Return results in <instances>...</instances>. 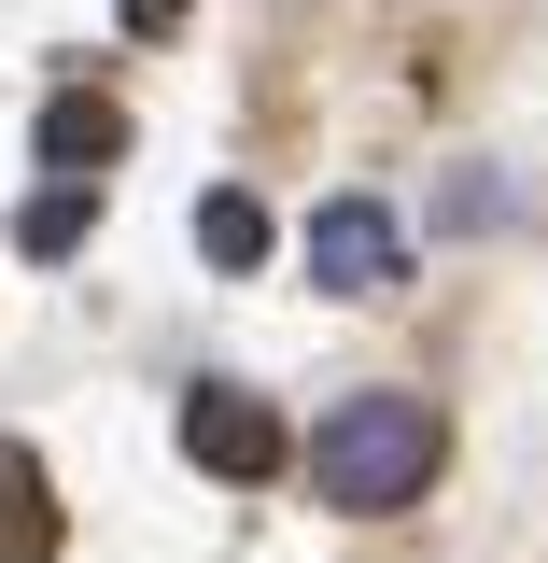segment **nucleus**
<instances>
[{
  "instance_id": "f257e3e1",
  "label": "nucleus",
  "mask_w": 548,
  "mask_h": 563,
  "mask_svg": "<svg viewBox=\"0 0 548 563\" xmlns=\"http://www.w3.org/2000/svg\"><path fill=\"white\" fill-rule=\"evenodd\" d=\"M436 465H450V422L422 409V395H351V409L310 437V493H324V507H351V521L422 507V493H436Z\"/></svg>"
},
{
  "instance_id": "f03ea898",
  "label": "nucleus",
  "mask_w": 548,
  "mask_h": 563,
  "mask_svg": "<svg viewBox=\"0 0 548 563\" xmlns=\"http://www.w3.org/2000/svg\"><path fill=\"white\" fill-rule=\"evenodd\" d=\"M183 451H198L211 479H281V451H295V437H281V409H268V395H239V380H198V395H183Z\"/></svg>"
},
{
  "instance_id": "20e7f679",
  "label": "nucleus",
  "mask_w": 548,
  "mask_h": 563,
  "mask_svg": "<svg viewBox=\"0 0 548 563\" xmlns=\"http://www.w3.org/2000/svg\"><path fill=\"white\" fill-rule=\"evenodd\" d=\"M29 155H43V169H85V184H99V169L127 155V113H113L99 85H57V99H43V128H29Z\"/></svg>"
},
{
  "instance_id": "7ed1b4c3",
  "label": "nucleus",
  "mask_w": 548,
  "mask_h": 563,
  "mask_svg": "<svg viewBox=\"0 0 548 563\" xmlns=\"http://www.w3.org/2000/svg\"><path fill=\"white\" fill-rule=\"evenodd\" d=\"M394 254H409V240H394V211H380V198H324V211H310V282L380 296V282H394Z\"/></svg>"
},
{
  "instance_id": "6e6552de",
  "label": "nucleus",
  "mask_w": 548,
  "mask_h": 563,
  "mask_svg": "<svg viewBox=\"0 0 548 563\" xmlns=\"http://www.w3.org/2000/svg\"><path fill=\"white\" fill-rule=\"evenodd\" d=\"M183 14H198V0H127V29H183Z\"/></svg>"
},
{
  "instance_id": "39448f33",
  "label": "nucleus",
  "mask_w": 548,
  "mask_h": 563,
  "mask_svg": "<svg viewBox=\"0 0 548 563\" xmlns=\"http://www.w3.org/2000/svg\"><path fill=\"white\" fill-rule=\"evenodd\" d=\"M70 550V507H57V479L0 437V563H57Z\"/></svg>"
},
{
  "instance_id": "423d86ee",
  "label": "nucleus",
  "mask_w": 548,
  "mask_h": 563,
  "mask_svg": "<svg viewBox=\"0 0 548 563\" xmlns=\"http://www.w3.org/2000/svg\"><path fill=\"white\" fill-rule=\"evenodd\" d=\"M268 240H281V225H268L254 184H211V198H198V254H211V268H268Z\"/></svg>"
},
{
  "instance_id": "0eeeda50",
  "label": "nucleus",
  "mask_w": 548,
  "mask_h": 563,
  "mask_svg": "<svg viewBox=\"0 0 548 563\" xmlns=\"http://www.w3.org/2000/svg\"><path fill=\"white\" fill-rule=\"evenodd\" d=\"M85 225H99V184H85V169H57V184L29 198V254H85Z\"/></svg>"
}]
</instances>
